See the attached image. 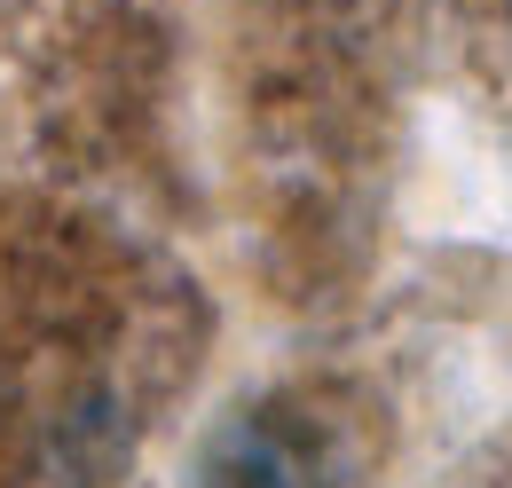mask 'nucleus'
<instances>
[{"instance_id":"1","label":"nucleus","mask_w":512,"mask_h":488,"mask_svg":"<svg viewBox=\"0 0 512 488\" xmlns=\"http://www.w3.org/2000/svg\"><path fill=\"white\" fill-rule=\"evenodd\" d=\"M213 488H323V465L308 433H292L284 418H253L213 449Z\"/></svg>"}]
</instances>
